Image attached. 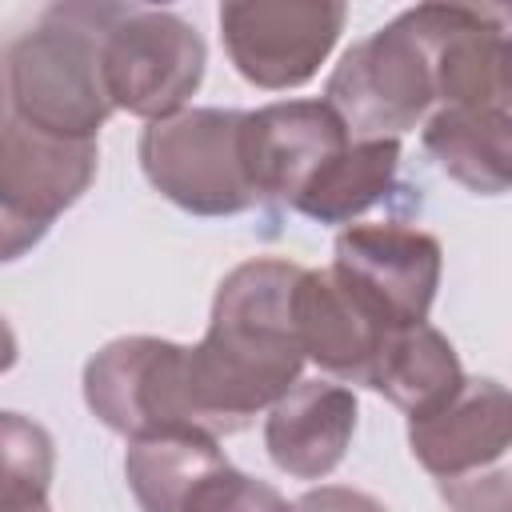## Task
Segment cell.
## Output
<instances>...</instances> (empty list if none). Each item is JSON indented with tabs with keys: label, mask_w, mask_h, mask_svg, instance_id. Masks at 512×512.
Listing matches in <instances>:
<instances>
[{
	"label": "cell",
	"mask_w": 512,
	"mask_h": 512,
	"mask_svg": "<svg viewBox=\"0 0 512 512\" xmlns=\"http://www.w3.org/2000/svg\"><path fill=\"white\" fill-rule=\"evenodd\" d=\"M300 264L256 256L236 264L212 300L208 332L184 344V388L200 432L232 436L268 412L304 368L292 324Z\"/></svg>",
	"instance_id": "6da1fadb"
},
{
	"label": "cell",
	"mask_w": 512,
	"mask_h": 512,
	"mask_svg": "<svg viewBox=\"0 0 512 512\" xmlns=\"http://www.w3.org/2000/svg\"><path fill=\"white\" fill-rule=\"evenodd\" d=\"M100 24L104 0L52 4L40 24L8 48L4 80L16 120L48 136L96 140L112 116L100 80Z\"/></svg>",
	"instance_id": "7a4b0ae2"
},
{
	"label": "cell",
	"mask_w": 512,
	"mask_h": 512,
	"mask_svg": "<svg viewBox=\"0 0 512 512\" xmlns=\"http://www.w3.org/2000/svg\"><path fill=\"white\" fill-rule=\"evenodd\" d=\"M352 140H400L436 112V4L392 16L356 40L324 84Z\"/></svg>",
	"instance_id": "3957f363"
},
{
	"label": "cell",
	"mask_w": 512,
	"mask_h": 512,
	"mask_svg": "<svg viewBox=\"0 0 512 512\" xmlns=\"http://www.w3.org/2000/svg\"><path fill=\"white\" fill-rule=\"evenodd\" d=\"M208 68V48L196 24L144 4H104L100 80L112 112L168 120L184 112Z\"/></svg>",
	"instance_id": "277c9868"
},
{
	"label": "cell",
	"mask_w": 512,
	"mask_h": 512,
	"mask_svg": "<svg viewBox=\"0 0 512 512\" xmlns=\"http://www.w3.org/2000/svg\"><path fill=\"white\" fill-rule=\"evenodd\" d=\"M508 440V392L488 376L464 380L448 404L408 420V448L452 512H512Z\"/></svg>",
	"instance_id": "5b68a950"
},
{
	"label": "cell",
	"mask_w": 512,
	"mask_h": 512,
	"mask_svg": "<svg viewBox=\"0 0 512 512\" xmlns=\"http://www.w3.org/2000/svg\"><path fill=\"white\" fill-rule=\"evenodd\" d=\"M244 112L184 108L140 132V168L148 184L192 216H240L256 208V192L240 152Z\"/></svg>",
	"instance_id": "8992f818"
},
{
	"label": "cell",
	"mask_w": 512,
	"mask_h": 512,
	"mask_svg": "<svg viewBox=\"0 0 512 512\" xmlns=\"http://www.w3.org/2000/svg\"><path fill=\"white\" fill-rule=\"evenodd\" d=\"M100 164L96 140L48 136L16 116L0 128V264L20 260L44 240L92 184Z\"/></svg>",
	"instance_id": "52a82bcc"
},
{
	"label": "cell",
	"mask_w": 512,
	"mask_h": 512,
	"mask_svg": "<svg viewBox=\"0 0 512 512\" xmlns=\"http://www.w3.org/2000/svg\"><path fill=\"white\" fill-rule=\"evenodd\" d=\"M84 404L128 440L200 432L184 388V344L160 336L108 340L84 364Z\"/></svg>",
	"instance_id": "ba28073f"
},
{
	"label": "cell",
	"mask_w": 512,
	"mask_h": 512,
	"mask_svg": "<svg viewBox=\"0 0 512 512\" xmlns=\"http://www.w3.org/2000/svg\"><path fill=\"white\" fill-rule=\"evenodd\" d=\"M348 8L340 0H228L220 36L232 68L264 88L288 92L308 84L332 56Z\"/></svg>",
	"instance_id": "9c48e42d"
},
{
	"label": "cell",
	"mask_w": 512,
	"mask_h": 512,
	"mask_svg": "<svg viewBox=\"0 0 512 512\" xmlns=\"http://www.w3.org/2000/svg\"><path fill=\"white\" fill-rule=\"evenodd\" d=\"M440 240L408 224H348L332 244V272L392 328L428 324L440 288Z\"/></svg>",
	"instance_id": "30bf717a"
},
{
	"label": "cell",
	"mask_w": 512,
	"mask_h": 512,
	"mask_svg": "<svg viewBox=\"0 0 512 512\" xmlns=\"http://www.w3.org/2000/svg\"><path fill=\"white\" fill-rule=\"evenodd\" d=\"M352 144L348 128L324 100H280L244 112L240 152L256 200L296 204L312 176Z\"/></svg>",
	"instance_id": "8fae6325"
},
{
	"label": "cell",
	"mask_w": 512,
	"mask_h": 512,
	"mask_svg": "<svg viewBox=\"0 0 512 512\" xmlns=\"http://www.w3.org/2000/svg\"><path fill=\"white\" fill-rule=\"evenodd\" d=\"M292 324L304 360L344 384H368V372L396 332L332 268H300L292 288Z\"/></svg>",
	"instance_id": "7c38bea8"
},
{
	"label": "cell",
	"mask_w": 512,
	"mask_h": 512,
	"mask_svg": "<svg viewBox=\"0 0 512 512\" xmlns=\"http://www.w3.org/2000/svg\"><path fill=\"white\" fill-rule=\"evenodd\" d=\"M356 392L336 380H296L264 416L268 460L292 480H324L340 468L356 432Z\"/></svg>",
	"instance_id": "4fadbf2b"
},
{
	"label": "cell",
	"mask_w": 512,
	"mask_h": 512,
	"mask_svg": "<svg viewBox=\"0 0 512 512\" xmlns=\"http://www.w3.org/2000/svg\"><path fill=\"white\" fill-rule=\"evenodd\" d=\"M428 156L476 196H500L512 180V112L508 108H436L420 124Z\"/></svg>",
	"instance_id": "5bb4252c"
},
{
	"label": "cell",
	"mask_w": 512,
	"mask_h": 512,
	"mask_svg": "<svg viewBox=\"0 0 512 512\" xmlns=\"http://www.w3.org/2000/svg\"><path fill=\"white\" fill-rule=\"evenodd\" d=\"M464 380L468 376L448 336L436 332L432 324H412V328H396L384 340L364 388L392 400L408 420H420L440 404H448Z\"/></svg>",
	"instance_id": "9a60e30c"
},
{
	"label": "cell",
	"mask_w": 512,
	"mask_h": 512,
	"mask_svg": "<svg viewBox=\"0 0 512 512\" xmlns=\"http://www.w3.org/2000/svg\"><path fill=\"white\" fill-rule=\"evenodd\" d=\"M396 172H400V140H352L312 176V184L296 196L292 212L316 224L348 228L368 208L392 196Z\"/></svg>",
	"instance_id": "2e32d148"
},
{
	"label": "cell",
	"mask_w": 512,
	"mask_h": 512,
	"mask_svg": "<svg viewBox=\"0 0 512 512\" xmlns=\"http://www.w3.org/2000/svg\"><path fill=\"white\" fill-rule=\"evenodd\" d=\"M224 460L228 456L216 436H204V432L152 436V440L128 444L124 476L144 512H180L188 492Z\"/></svg>",
	"instance_id": "e0dca14e"
},
{
	"label": "cell",
	"mask_w": 512,
	"mask_h": 512,
	"mask_svg": "<svg viewBox=\"0 0 512 512\" xmlns=\"http://www.w3.org/2000/svg\"><path fill=\"white\" fill-rule=\"evenodd\" d=\"M56 444L44 424L0 412V512H32L48 504Z\"/></svg>",
	"instance_id": "ac0fdd59"
},
{
	"label": "cell",
	"mask_w": 512,
	"mask_h": 512,
	"mask_svg": "<svg viewBox=\"0 0 512 512\" xmlns=\"http://www.w3.org/2000/svg\"><path fill=\"white\" fill-rule=\"evenodd\" d=\"M180 512H292V504L272 484H264L224 460L188 492Z\"/></svg>",
	"instance_id": "d6986e66"
},
{
	"label": "cell",
	"mask_w": 512,
	"mask_h": 512,
	"mask_svg": "<svg viewBox=\"0 0 512 512\" xmlns=\"http://www.w3.org/2000/svg\"><path fill=\"white\" fill-rule=\"evenodd\" d=\"M292 512H388L376 496L360 492V488H344V484H320V488H308Z\"/></svg>",
	"instance_id": "ffe728a7"
},
{
	"label": "cell",
	"mask_w": 512,
	"mask_h": 512,
	"mask_svg": "<svg viewBox=\"0 0 512 512\" xmlns=\"http://www.w3.org/2000/svg\"><path fill=\"white\" fill-rule=\"evenodd\" d=\"M20 360V344H16V332H12V324L4 320V312H0V376L4 372H12V364Z\"/></svg>",
	"instance_id": "44dd1931"
},
{
	"label": "cell",
	"mask_w": 512,
	"mask_h": 512,
	"mask_svg": "<svg viewBox=\"0 0 512 512\" xmlns=\"http://www.w3.org/2000/svg\"><path fill=\"white\" fill-rule=\"evenodd\" d=\"M8 116H12V108H8V80H4V60H0V128Z\"/></svg>",
	"instance_id": "7402d4cb"
},
{
	"label": "cell",
	"mask_w": 512,
	"mask_h": 512,
	"mask_svg": "<svg viewBox=\"0 0 512 512\" xmlns=\"http://www.w3.org/2000/svg\"><path fill=\"white\" fill-rule=\"evenodd\" d=\"M32 512H52V508H48V504H44V508H32Z\"/></svg>",
	"instance_id": "603a6c76"
}]
</instances>
